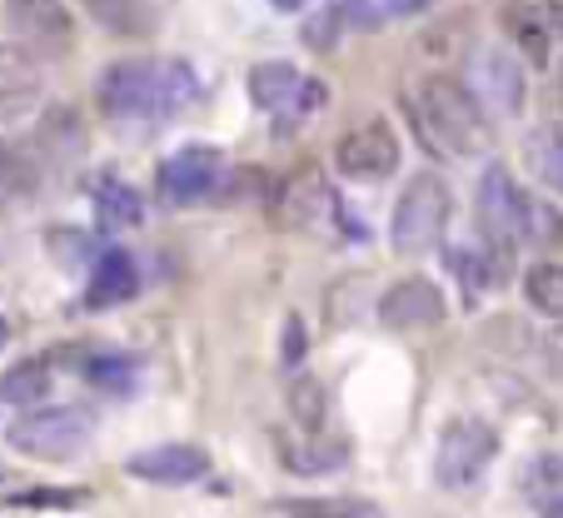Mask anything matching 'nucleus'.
<instances>
[{"instance_id": "nucleus-1", "label": "nucleus", "mask_w": 563, "mask_h": 518, "mask_svg": "<svg viewBox=\"0 0 563 518\" xmlns=\"http://www.w3.org/2000/svg\"><path fill=\"white\" fill-rule=\"evenodd\" d=\"M200 96L185 60H115L96 80V106L106 120H165Z\"/></svg>"}, {"instance_id": "nucleus-2", "label": "nucleus", "mask_w": 563, "mask_h": 518, "mask_svg": "<svg viewBox=\"0 0 563 518\" xmlns=\"http://www.w3.org/2000/svg\"><path fill=\"white\" fill-rule=\"evenodd\" d=\"M409 115H415L419 135L434 155L468 159L489 145V110L468 96V85L454 75H424L409 96Z\"/></svg>"}, {"instance_id": "nucleus-3", "label": "nucleus", "mask_w": 563, "mask_h": 518, "mask_svg": "<svg viewBox=\"0 0 563 518\" xmlns=\"http://www.w3.org/2000/svg\"><path fill=\"white\" fill-rule=\"evenodd\" d=\"M449 214H454V195L439 175H415V180L399 190L389 214V244L399 254H424L444 240Z\"/></svg>"}, {"instance_id": "nucleus-4", "label": "nucleus", "mask_w": 563, "mask_h": 518, "mask_svg": "<svg viewBox=\"0 0 563 518\" xmlns=\"http://www.w3.org/2000/svg\"><path fill=\"white\" fill-rule=\"evenodd\" d=\"M464 85L468 96L499 120L519 115L529 106V65H523V55L514 45H489V41L474 45L464 55Z\"/></svg>"}, {"instance_id": "nucleus-5", "label": "nucleus", "mask_w": 563, "mask_h": 518, "mask_svg": "<svg viewBox=\"0 0 563 518\" xmlns=\"http://www.w3.org/2000/svg\"><path fill=\"white\" fill-rule=\"evenodd\" d=\"M90 434H96V419L86 409H75V404H35L21 419H11L5 444L31 459H65L75 449H86Z\"/></svg>"}, {"instance_id": "nucleus-6", "label": "nucleus", "mask_w": 563, "mask_h": 518, "mask_svg": "<svg viewBox=\"0 0 563 518\" xmlns=\"http://www.w3.org/2000/svg\"><path fill=\"white\" fill-rule=\"evenodd\" d=\"M499 459V434L484 419H449L434 449V478L444 488H474Z\"/></svg>"}, {"instance_id": "nucleus-7", "label": "nucleus", "mask_w": 563, "mask_h": 518, "mask_svg": "<svg viewBox=\"0 0 563 518\" xmlns=\"http://www.w3.org/2000/svg\"><path fill=\"white\" fill-rule=\"evenodd\" d=\"M529 200L533 195L523 190L504 165L484 169V180H478V224H484V234H489V244L499 254L529 250V244H523V230H529Z\"/></svg>"}, {"instance_id": "nucleus-8", "label": "nucleus", "mask_w": 563, "mask_h": 518, "mask_svg": "<svg viewBox=\"0 0 563 518\" xmlns=\"http://www.w3.org/2000/svg\"><path fill=\"white\" fill-rule=\"evenodd\" d=\"M250 100H255L265 115L305 120V115H314V110H324L330 85L309 80V75L289 60H260L255 70H250Z\"/></svg>"}, {"instance_id": "nucleus-9", "label": "nucleus", "mask_w": 563, "mask_h": 518, "mask_svg": "<svg viewBox=\"0 0 563 518\" xmlns=\"http://www.w3.org/2000/svg\"><path fill=\"white\" fill-rule=\"evenodd\" d=\"M159 195L170 205H200L224 185V155L214 145H180L155 169Z\"/></svg>"}, {"instance_id": "nucleus-10", "label": "nucleus", "mask_w": 563, "mask_h": 518, "mask_svg": "<svg viewBox=\"0 0 563 518\" xmlns=\"http://www.w3.org/2000/svg\"><path fill=\"white\" fill-rule=\"evenodd\" d=\"M334 169L344 180H389L399 169V135L389 120H364V125L344 130L334 145Z\"/></svg>"}, {"instance_id": "nucleus-11", "label": "nucleus", "mask_w": 563, "mask_h": 518, "mask_svg": "<svg viewBox=\"0 0 563 518\" xmlns=\"http://www.w3.org/2000/svg\"><path fill=\"white\" fill-rule=\"evenodd\" d=\"M5 25L15 41L35 55H70L75 51V11L65 0H5Z\"/></svg>"}, {"instance_id": "nucleus-12", "label": "nucleus", "mask_w": 563, "mask_h": 518, "mask_svg": "<svg viewBox=\"0 0 563 518\" xmlns=\"http://www.w3.org/2000/svg\"><path fill=\"white\" fill-rule=\"evenodd\" d=\"M499 31L514 51L523 55L529 70H549L553 45H559V21L539 0H499Z\"/></svg>"}, {"instance_id": "nucleus-13", "label": "nucleus", "mask_w": 563, "mask_h": 518, "mask_svg": "<svg viewBox=\"0 0 563 518\" xmlns=\"http://www.w3.org/2000/svg\"><path fill=\"white\" fill-rule=\"evenodd\" d=\"M45 96L41 55L25 41H0V125L25 120Z\"/></svg>"}, {"instance_id": "nucleus-14", "label": "nucleus", "mask_w": 563, "mask_h": 518, "mask_svg": "<svg viewBox=\"0 0 563 518\" xmlns=\"http://www.w3.org/2000/svg\"><path fill=\"white\" fill-rule=\"evenodd\" d=\"M444 319V295H439L434 279L424 275H405V279H394L389 289H384L379 299V324L384 329H429Z\"/></svg>"}, {"instance_id": "nucleus-15", "label": "nucleus", "mask_w": 563, "mask_h": 518, "mask_svg": "<svg viewBox=\"0 0 563 518\" xmlns=\"http://www.w3.org/2000/svg\"><path fill=\"white\" fill-rule=\"evenodd\" d=\"M125 469L145 484H195V478L210 474V459L195 444H159V449H140V454L125 459Z\"/></svg>"}, {"instance_id": "nucleus-16", "label": "nucleus", "mask_w": 563, "mask_h": 518, "mask_svg": "<svg viewBox=\"0 0 563 518\" xmlns=\"http://www.w3.org/2000/svg\"><path fill=\"white\" fill-rule=\"evenodd\" d=\"M140 295V265L135 254L125 250H106L90 265V285H86V305L90 309H110V305H125V299Z\"/></svg>"}, {"instance_id": "nucleus-17", "label": "nucleus", "mask_w": 563, "mask_h": 518, "mask_svg": "<svg viewBox=\"0 0 563 518\" xmlns=\"http://www.w3.org/2000/svg\"><path fill=\"white\" fill-rule=\"evenodd\" d=\"M35 150H41L51 165H70L86 150V130H80V115L70 106H51L41 115V130H35Z\"/></svg>"}, {"instance_id": "nucleus-18", "label": "nucleus", "mask_w": 563, "mask_h": 518, "mask_svg": "<svg viewBox=\"0 0 563 518\" xmlns=\"http://www.w3.org/2000/svg\"><path fill=\"white\" fill-rule=\"evenodd\" d=\"M330 210H340V195L324 185V175H295V180L279 190V214L289 224H314Z\"/></svg>"}, {"instance_id": "nucleus-19", "label": "nucleus", "mask_w": 563, "mask_h": 518, "mask_svg": "<svg viewBox=\"0 0 563 518\" xmlns=\"http://www.w3.org/2000/svg\"><path fill=\"white\" fill-rule=\"evenodd\" d=\"M523 155H529L533 180L563 200V125H559V120H543V125H533Z\"/></svg>"}, {"instance_id": "nucleus-20", "label": "nucleus", "mask_w": 563, "mask_h": 518, "mask_svg": "<svg viewBox=\"0 0 563 518\" xmlns=\"http://www.w3.org/2000/svg\"><path fill=\"white\" fill-rule=\"evenodd\" d=\"M51 399V364L45 360H21L15 370L0 374V404L11 409H35Z\"/></svg>"}, {"instance_id": "nucleus-21", "label": "nucleus", "mask_w": 563, "mask_h": 518, "mask_svg": "<svg viewBox=\"0 0 563 518\" xmlns=\"http://www.w3.org/2000/svg\"><path fill=\"white\" fill-rule=\"evenodd\" d=\"M80 5L110 35H150V25H155L150 0H80Z\"/></svg>"}, {"instance_id": "nucleus-22", "label": "nucleus", "mask_w": 563, "mask_h": 518, "mask_svg": "<svg viewBox=\"0 0 563 518\" xmlns=\"http://www.w3.org/2000/svg\"><path fill=\"white\" fill-rule=\"evenodd\" d=\"M35 185H41V169H35V159L25 155L21 145L0 140V210H11V205L31 200Z\"/></svg>"}, {"instance_id": "nucleus-23", "label": "nucleus", "mask_w": 563, "mask_h": 518, "mask_svg": "<svg viewBox=\"0 0 563 518\" xmlns=\"http://www.w3.org/2000/svg\"><path fill=\"white\" fill-rule=\"evenodd\" d=\"M289 419L305 429V434H324V423H330V394L314 374H295L289 379Z\"/></svg>"}, {"instance_id": "nucleus-24", "label": "nucleus", "mask_w": 563, "mask_h": 518, "mask_svg": "<svg viewBox=\"0 0 563 518\" xmlns=\"http://www.w3.org/2000/svg\"><path fill=\"white\" fill-rule=\"evenodd\" d=\"M523 299H529L533 315L543 319H563V265L559 260H539L523 275Z\"/></svg>"}, {"instance_id": "nucleus-25", "label": "nucleus", "mask_w": 563, "mask_h": 518, "mask_svg": "<svg viewBox=\"0 0 563 518\" xmlns=\"http://www.w3.org/2000/svg\"><path fill=\"white\" fill-rule=\"evenodd\" d=\"M90 195H96V210L106 224H140L145 220V200H140V190H130L125 180H115V175H100L96 185H90Z\"/></svg>"}, {"instance_id": "nucleus-26", "label": "nucleus", "mask_w": 563, "mask_h": 518, "mask_svg": "<svg viewBox=\"0 0 563 518\" xmlns=\"http://www.w3.org/2000/svg\"><path fill=\"white\" fill-rule=\"evenodd\" d=\"M80 370H86V379L96 384V389H106V394H130L140 384V360L135 354H120V350L90 354Z\"/></svg>"}, {"instance_id": "nucleus-27", "label": "nucleus", "mask_w": 563, "mask_h": 518, "mask_svg": "<svg viewBox=\"0 0 563 518\" xmlns=\"http://www.w3.org/2000/svg\"><path fill=\"white\" fill-rule=\"evenodd\" d=\"M309 444H299V439H279V454H285V469L289 474H334V469H344V449H324L319 444V434H305Z\"/></svg>"}, {"instance_id": "nucleus-28", "label": "nucleus", "mask_w": 563, "mask_h": 518, "mask_svg": "<svg viewBox=\"0 0 563 518\" xmlns=\"http://www.w3.org/2000/svg\"><path fill=\"white\" fill-rule=\"evenodd\" d=\"M289 518H384L369 498H350V494H324V498H285Z\"/></svg>"}, {"instance_id": "nucleus-29", "label": "nucleus", "mask_w": 563, "mask_h": 518, "mask_svg": "<svg viewBox=\"0 0 563 518\" xmlns=\"http://www.w3.org/2000/svg\"><path fill=\"white\" fill-rule=\"evenodd\" d=\"M86 488H31V494H15L11 504L21 508H75V504H86Z\"/></svg>"}, {"instance_id": "nucleus-30", "label": "nucleus", "mask_w": 563, "mask_h": 518, "mask_svg": "<svg viewBox=\"0 0 563 518\" xmlns=\"http://www.w3.org/2000/svg\"><path fill=\"white\" fill-rule=\"evenodd\" d=\"M543 364L563 379V319H553V329L543 334Z\"/></svg>"}, {"instance_id": "nucleus-31", "label": "nucleus", "mask_w": 563, "mask_h": 518, "mask_svg": "<svg viewBox=\"0 0 563 518\" xmlns=\"http://www.w3.org/2000/svg\"><path fill=\"white\" fill-rule=\"evenodd\" d=\"M299 354H305V324H299V319H295V315H289V344H285V360H289V364H295V360H299Z\"/></svg>"}, {"instance_id": "nucleus-32", "label": "nucleus", "mask_w": 563, "mask_h": 518, "mask_svg": "<svg viewBox=\"0 0 563 518\" xmlns=\"http://www.w3.org/2000/svg\"><path fill=\"white\" fill-rule=\"evenodd\" d=\"M389 5H394V11H399V15H415V11H424L429 0H389Z\"/></svg>"}, {"instance_id": "nucleus-33", "label": "nucleus", "mask_w": 563, "mask_h": 518, "mask_svg": "<svg viewBox=\"0 0 563 518\" xmlns=\"http://www.w3.org/2000/svg\"><path fill=\"white\" fill-rule=\"evenodd\" d=\"M269 5H275V11H299L305 0H269Z\"/></svg>"}, {"instance_id": "nucleus-34", "label": "nucleus", "mask_w": 563, "mask_h": 518, "mask_svg": "<svg viewBox=\"0 0 563 518\" xmlns=\"http://www.w3.org/2000/svg\"><path fill=\"white\" fill-rule=\"evenodd\" d=\"M5 339H11V324H5V319H0V344H5Z\"/></svg>"}]
</instances>
